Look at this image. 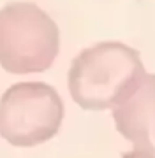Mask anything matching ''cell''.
<instances>
[{
    "label": "cell",
    "instance_id": "cell-1",
    "mask_svg": "<svg viewBox=\"0 0 155 158\" xmlns=\"http://www.w3.org/2000/svg\"><path fill=\"white\" fill-rule=\"evenodd\" d=\"M146 76L139 53L123 42H99L83 49L69 69L72 100L86 111L116 107Z\"/></svg>",
    "mask_w": 155,
    "mask_h": 158
},
{
    "label": "cell",
    "instance_id": "cell-2",
    "mask_svg": "<svg viewBox=\"0 0 155 158\" xmlns=\"http://www.w3.org/2000/svg\"><path fill=\"white\" fill-rule=\"evenodd\" d=\"M60 51L57 23L32 2L0 9V65L11 74L44 72Z\"/></svg>",
    "mask_w": 155,
    "mask_h": 158
},
{
    "label": "cell",
    "instance_id": "cell-3",
    "mask_svg": "<svg viewBox=\"0 0 155 158\" xmlns=\"http://www.w3.org/2000/svg\"><path fill=\"white\" fill-rule=\"evenodd\" d=\"M63 102L46 83H18L0 98V137L11 146L32 148L57 135Z\"/></svg>",
    "mask_w": 155,
    "mask_h": 158
},
{
    "label": "cell",
    "instance_id": "cell-4",
    "mask_svg": "<svg viewBox=\"0 0 155 158\" xmlns=\"http://www.w3.org/2000/svg\"><path fill=\"white\" fill-rule=\"evenodd\" d=\"M111 111L118 134L132 144L122 158H155V74H146Z\"/></svg>",
    "mask_w": 155,
    "mask_h": 158
}]
</instances>
